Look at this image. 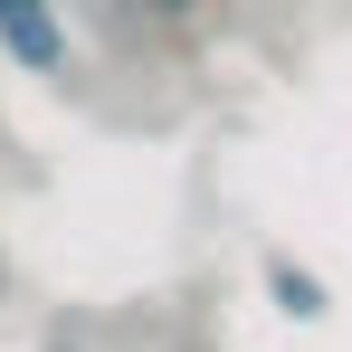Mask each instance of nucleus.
Returning a JSON list of instances; mask_svg holds the SVG:
<instances>
[{"mask_svg": "<svg viewBox=\"0 0 352 352\" xmlns=\"http://www.w3.org/2000/svg\"><path fill=\"white\" fill-rule=\"evenodd\" d=\"M0 48L19 67H67V29L48 0H0Z\"/></svg>", "mask_w": 352, "mask_h": 352, "instance_id": "f257e3e1", "label": "nucleus"}, {"mask_svg": "<svg viewBox=\"0 0 352 352\" xmlns=\"http://www.w3.org/2000/svg\"><path fill=\"white\" fill-rule=\"evenodd\" d=\"M267 276H276V295H286L295 314H324V286H314V276H295L286 257H276V267H267Z\"/></svg>", "mask_w": 352, "mask_h": 352, "instance_id": "f03ea898", "label": "nucleus"}, {"mask_svg": "<svg viewBox=\"0 0 352 352\" xmlns=\"http://www.w3.org/2000/svg\"><path fill=\"white\" fill-rule=\"evenodd\" d=\"M153 10H190V0H153Z\"/></svg>", "mask_w": 352, "mask_h": 352, "instance_id": "7ed1b4c3", "label": "nucleus"}]
</instances>
